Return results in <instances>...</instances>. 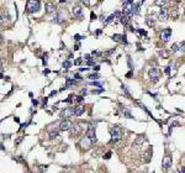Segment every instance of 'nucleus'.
<instances>
[{
    "label": "nucleus",
    "mask_w": 185,
    "mask_h": 173,
    "mask_svg": "<svg viewBox=\"0 0 185 173\" xmlns=\"http://www.w3.org/2000/svg\"><path fill=\"white\" fill-rule=\"evenodd\" d=\"M58 136V132L57 131H51L50 132V137L51 139H54V137H57Z\"/></svg>",
    "instance_id": "obj_30"
},
{
    "label": "nucleus",
    "mask_w": 185,
    "mask_h": 173,
    "mask_svg": "<svg viewBox=\"0 0 185 173\" xmlns=\"http://www.w3.org/2000/svg\"><path fill=\"white\" fill-rule=\"evenodd\" d=\"M91 84H93V85H96V87H101V84H100V83H98V82H93Z\"/></svg>",
    "instance_id": "obj_37"
},
{
    "label": "nucleus",
    "mask_w": 185,
    "mask_h": 173,
    "mask_svg": "<svg viewBox=\"0 0 185 173\" xmlns=\"http://www.w3.org/2000/svg\"><path fill=\"white\" fill-rule=\"evenodd\" d=\"M146 22L149 27H153V26L156 25V19H154V16H148L146 19Z\"/></svg>",
    "instance_id": "obj_18"
},
{
    "label": "nucleus",
    "mask_w": 185,
    "mask_h": 173,
    "mask_svg": "<svg viewBox=\"0 0 185 173\" xmlns=\"http://www.w3.org/2000/svg\"><path fill=\"white\" fill-rule=\"evenodd\" d=\"M72 125H73V124L70 123L68 119H66V120L61 121V124H59V129H61L62 131H68V130H70Z\"/></svg>",
    "instance_id": "obj_8"
},
{
    "label": "nucleus",
    "mask_w": 185,
    "mask_h": 173,
    "mask_svg": "<svg viewBox=\"0 0 185 173\" xmlns=\"http://www.w3.org/2000/svg\"><path fill=\"white\" fill-rule=\"evenodd\" d=\"M39 9V1L37 0H28L27 4H26V11L32 14V12H36Z\"/></svg>",
    "instance_id": "obj_2"
},
{
    "label": "nucleus",
    "mask_w": 185,
    "mask_h": 173,
    "mask_svg": "<svg viewBox=\"0 0 185 173\" xmlns=\"http://www.w3.org/2000/svg\"><path fill=\"white\" fill-rule=\"evenodd\" d=\"M69 132H70L72 136H78V135H80V132H82L80 125H79V124H73L72 127H70V130H69Z\"/></svg>",
    "instance_id": "obj_6"
},
{
    "label": "nucleus",
    "mask_w": 185,
    "mask_h": 173,
    "mask_svg": "<svg viewBox=\"0 0 185 173\" xmlns=\"http://www.w3.org/2000/svg\"><path fill=\"white\" fill-rule=\"evenodd\" d=\"M63 117H70L73 116V115H75V108H68V109H66L64 111H63Z\"/></svg>",
    "instance_id": "obj_15"
},
{
    "label": "nucleus",
    "mask_w": 185,
    "mask_h": 173,
    "mask_svg": "<svg viewBox=\"0 0 185 173\" xmlns=\"http://www.w3.org/2000/svg\"><path fill=\"white\" fill-rule=\"evenodd\" d=\"M154 4H156V5H159V6H162V9H163V6L168 5L169 3H168V1H160V0H157V1H154Z\"/></svg>",
    "instance_id": "obj_22"
},
{
    "label": "nucleus",
    "mask_w": 185,
    "mask_h": 173,
    "mask_svg": "<svg viewBox=\"0 0 185 173\" xmlns=\"http://www.w3.org/2000/svg\"><path fill=\"white\" fill-rule=\"evenodd\" d=\"M159 55H160L162 57H164V58H168V57H169V53H168V52H167L165 50L160 51V52H159Z\"/></svg>",
    "instance_id": "obj_27"
},
{
    "label": "nucleus",
    "mask_w": 185,
    "mask_h": 173,
    "mask_svg": "<svg viewBox=\"0 0 185 173\" xmlns=\"http://www.w3.org/2000/svg\"><path fill=\"white\" fill-rule=\"evenodd\" d=\"M179 47H181V45H180V43H174V45L172 46V52H173V53H176V52L180 50Z\"/></svg>",
    "instance_id": "obj_21"
},
{
    "label": "nucleus",
    "mask_w": 185,
    "mask_h": 173,
    "mask_svg": "<svg viewBox=\"0 0 185 173\" xmlns=\"http://www.w3.org/2000/svg\"><path fill=\"white\" fill-rule=\"evenodd\" d=\"M168 14L170 17L176 19V17H178V7H172L170 10H168Z\"/></svg>",
    "instance_id": "obj_17"
},
{
    "label": "nucleus",
    "mask_w": 185,
    "mask_h": 173,
    "mask_svg": "<svg viewBox=\"0 0 185 173\" xmlns=\"http://www.w3.org/2000/svg\"><path fill=\"white\" fill-rule=\"evenodd\" d=\"M181 52H185V42H183V43H181Z\"/></svg>",
    "instance_id": "obj_35"
},
{
    "label": "nucleus",
    "mask_w": 185,
    "mask_h": 173,
    "mask_svg": "<svg viewBox=\"0 0 185 173\" xmlns=\"http://www.w3.org/2000/svg\"><path fill=\"white\" fill-rule=\"evenodd\" d=\"M74 101H75V103H82V101H84V98H83L82 95H78V96H75Z\"/></svg>",
    "instance_id": "obj_28"
},
{
    "label": "nucleus",
    "mask_w": 185,
    "mask_h": 173,
    "mask_svg": "<svg viewBox=\"0 0 185 173\" xmlns=\"http://www.w3.org/2000/svg\"><path fill=\"white\" fill-rule=\"evenodd\" d=\"M181 172H183V173H185V167L183 168V169H181Z\"/></svg>",
    "instance_id": "obj_47"
},
{
    "label": "nucleus",
    "mask_w": 185,
    "mask_h": 173,
    "mask_svg": "<svg viewBox=\"0 0 185 173\" xmlns=\"http://www.w3.org/2000/svg\"><path fill=\"white\" fill-rule=\"evenodd\" d=\"M47 100H48V98H45V99L42 100V103H43V104H47Z\"/></svg>",
    "instance_id": "obj_41"
},
{
    "label": "nucleus",
    "mask_w": 185,
    "mask_h": 173,
    "mask_svg": "<svg viewBox=\"0 0 185 173\" xmlns=\"http://www.w3.org/2000/svg\"><path fill=\"white\" fill-rule=\"evenodd\" d=\"M159 71H158L157 68H152L151 71H149V78L152 79V82L153 83H156L158 82V79H159Z\"/></svg>",
    "instance_id": "obj_5"
},
{
    "label": "nucleus",
    "mask_w": 185,
    "mask_h": 173,
    "mask_svg": "<svg viewBox=\"0 0 185 173\" xmlns=\"http://www.w3.org/2000/svg\"><path fill=\"white\" fill-rule=\"evenodd\" d=\"M89 79H91V80H96V79L99 78V76L98 74H90L89 77H88Z\"/></svg>",
    "instance_id": "obj_31"
},
{
    "label": "nucleus",
    "mask_w": 185,
    "mask_h": 173,
    "mask_svg": "<svg viewBox=\"0 0 185 173\" xmlns=\"http://www.w3.org/2000/svg\"><path fill=\"white\" fill-rule=\"evenodd\" d=\"M72 14H73L75 17H78V19H83L84 17V14H83V9L80 7V6H74L73 9H72Z\"/></svg>",
    "instance_id": "obj_7"
},
{
    "label": "nucleus",
    "mask_w": 185,
    "mask_h": 173,
    "mask_svg": "<svg viewBox=\"0 0 185 173\" xmlns=\"http://www.w3.org/2000/svg\"><path fill=\"white\" fill-rule=\"evenodd\" d=\"M170 36H172V30H170V28H165V30H163L162 35H160V37H162V41H164V42L169 41Z\"/></svg>",
    "instance_id": "obj_13"
},
{
    "label": "nucleus",
    "mask_w": 185,
    "mask_h": 173,
    "mask_svg": "<svg viewBox=\"0 0 185 173\" xmlns=\"http://www.w3.org/2000/svg\"><path fill=\"white\" fill-rule=\"evenodd\" d=\"M86 136L89 137L93 142L96 140V135H95V126H89V129H88V132H86Z\"/></svg>",
    "instance_id": "obj_11"
},
{
    "label": "nucleus",
    "mask_w": 185,
    "mask_h": 173,
    "mask_svg": "<svg viewBox=\"0 0 185 173\" xmlns=\"http://www.w3.org/2000/svg\"><path fill=\"white\" fill-rule=\"evenodd\" d=\"M80 62H82V58H79V59H77V61L74 62V64H80Z\"/></svg>",
    "instance_id": "obj_38"
},
{
    "label": "nucleus",
    "mask_w": 185,
    "mask_h": 173,
    "mask_svg": "<svg viewBox=\"0 0 185 173\" xmlns=\"http://www.w3.org/2000/svg\"><path fill=\"white\" fill-rule=\"evenodd\" d=\"M43 64H47V58L46 57H43Z\"/></svg>",
    "instance_id": "obj_43"
},
{
    "label": "nucleus",
    "mask_w": 185,
    "mask_h": 173,
    "mask_svg": "<svg viewBox=\"0 0 185 173\" xmlns=\"http://www.w3.org/2000/svg\"><path fill=\"white\" fill-rule=\"evenodd\" d=\"M144 141H146V139H144V137H142V136H140L138 139H136L135 144L136 145H138V144H142V142H144Z\"/></svg>",
    "instance_id": "obj_25"
},
{
    "label": "nucleus",
    "mask_w": 185,
    "mask_h": 173,
    "mask_svg": "<svg viewBox=\"0 0 185 173\" xmlns=\"http://www.w3.org/2000/svg\"><path fill=\"white\" fill-rule=\"evenodd\" d=\"M111 142H117L118 140L122 139V129L118 126H114V129H111Z\"/></svg>",
    "instance_id": "obj_1"
},
{
    "label": "nucleus",
    "mask_w": 185,
    "mask_h": 173,
    "mask_svg": "<svg viewBox=\"0 0 185 173\" xmlns=\"http://www.w3.org/2000/svg\"><path fill=\"white\" fill-rule=\"evenodd\" d=\"M84 112V108L83 106H77L75 108V116H80Z\"/></svg>",
    "instance_id": "obj_20"
},
{
    "label": "nucleus",
    "mask_w": 185,
    "mask_h": 173,
    "mask_svg": "<svg viewBox=\"0 0 185 173\" xmlns=\"http://www.w3.org/2000/svg\"><path fill=\"white\" fill-rule=\"evenodd\" d=\"M46 12H47V14H53V12H54V14H57L54 3H51V1L46 3Z\"/></svg>",
    "instance_id": "obj_14"
},
{
    "label": "nucleus",
    "mask_w": 185,
    "mask_h": 173,
    "mask_svg": "<svg viewBox=\"0 0 185 173\" xmlns=\"http://www.w3.org/2000/svg\"><path fill=\"white\" fill-rule=\"evenodd\" d=\"M122 37H123L122 35L115 34L114 36H112V40H114V41H116V42H118V41H121V39H122Z\"/></svg>",
    "instance_id": "obj_23"
},
{
    "label": "nucleus",
    "mask_w": 185,
    "mask_h": 173,
    "mask_svg": "<svg viewBox=\"0 0 185 173\" xmlns=\"http://www.w3.org/2000/svg\"><path fill=\"white\" fill-rule=\"evenodd\" d=\"M132 11H133V1H132V0H127V1H125V3H123L122 14L130 17L131 15H132Z\"/></svg>",
    "instance_id": "obj_3"
},
{
    "label": "nucleus",
    "mask_w": 185,
    "mask_h": 173,
    "mask_svg": "<svg viewBox=\"0 0 185 173\" xmlns=\"http://www.w3.org/2000/svg\"><path fill=\"white\" fill-rule=\"evenodd\" d=\"M94 69H95V71H99V69H100V67H99V66H95V67H94Z\"/></svg>",
    "instance_id": "obj_46"
},
{
    "label": "nucleus",
    "mask_w": 185,
    "mask_h": 173,
    "mask_svg": "<svg viewBox=\"0 0 185 173\" xmlns=\"http://www.w3.org/2000/svg\"><path fill=\"white\" fill-rule=\"evenodd\" d=\"M82 94H86V89H85V88L82 90Z\"/></svg>",
    "instance_id": "obj_45"
},
{
    "label": "nucleus",
    "mask_w": 185,
    "mask_h": 173,
    "mask_svg": "<svg viewBox=\"0 0 185 173\" xmlns=\"http://www.w3.org/2000/svg\"><path fill=\"white\" fill-rule=\"evenodd\" d=\"M91 144H93V141H91L88 136H85L84 139L80 140V147H82L83 150H88L89 147H91Z\"/></svg>",
    "instance_id": "obj_4"
},
{
    "label": "nucleus",
    "mask_w": 185,
    "mask_h": 173,
    "mask_svg": "<svg viewBox=\"0 0 185 173\" xmlns=\"http://www.w3.org/2000/svg\"><path fill=\"white\" fill-rule=\"evenodd\" d=\"M174 173H181V172H180V171H175V172H174Z\"/></svg>",
    "instance_id": "obj_48"
},
{
    "label": "nucleus",
    "mask_w": 185,
    "mask_h": 173,
    "mask_svg": "<svg viewBox=\"0 0 185 173\" xmlns=\"http://www.w3.org/2000/svg\"><path fill=\"white\" fill-rule=\"evenodd\" d=\"M162 166H163L162 168L164 169V171H168L169 168L172 167V158H170V156H165L164 158H163Z\"/></svg>",
    "instance_id": "obj_10"
},
{
    "label": "nucleus",
    "mask_w": 185,
    "mask_h": 173,
    "mask_svg": "<svg viewBox=\"0 0 185 173\" xmlns=\"http://www.w3.org/2000/svg\"><path fill=\"white\" fill-rule=\"evenodd\" d=\"M70 66H72V62L70 61H66L64 63H63V68H64V69H69Z\"/></svg>",
    "instance_id": "obj_24"
},
{
    "label": "nucleus",
    "mask_w": 185,
    "mask_h": 173,
    "mask_svg": "<svg viewBox=\"0 0 185 173\" xmlns=\"http://www.w3.org/2000/svg\"><path fill=\"white\" fill-rule=\"evenodd\" d=\"M57 92H51V96H53V95H56Z\"/></svg>",
    "instance_id": "obj_44"
},
{
    "label": "nucleus",
    "mask_w": 185,
    "mask_h": 173,
    "mask_svg": "<svg viewBox=\"0 0 185 173\" xmlns=\"http://www.w3.org/2000/svg\"><path fill=\"white\" fill-rule=\"evenodd\" d=\"M94 63H95L94 59H89V61H88V66H94Z\"/></svg>",
    "instance_id": "obj_33"
},
{
    "label": "nucleus",
    "mask_w": 185,
    "mask_h": 173,
    "mask_svg": "<svg viewBox=\"0 0 185 173\" xmlns=\"http://www.w3.org/2000/svg\"><path fill=\"white\" fill-rule=\"evenodd\" d=\"M90 16H91V20H95L96 19V15L94 14V12H91V15H90Z\"/></svg>",
    "instance_id": "obj_36"
},
{
    "label": "nucleus",
    "mask_w": 185,
    "mask_h": 173,
    "mask_svg": "<svg viewBox=\"0 0 185 173\" xmlns=\"http://www.w3.org/2000/svg\"><path fill=\"white\" fill-rule=\"evenodd\" d=\"M123 115H125V116H127V117H132V115H131V112H130V110L127 109V108H125V109H123Z\"/></svg>",
    "instance_id": "obj_26"
},
{
    "label": "nucleus",
    "mask_w": 185,
    "mask_h": 173,
    "mask_svg": "<svg viewBox=\"0 0 185 173\" xmlns=\"http://www.w3.org/2000/svg\"><path fill=\"white\" fill-rule=\"evenodd\" d=\"M66 19H64V15L63 14H59V12H57V14H54V17H53V21L57 24H61Z\"/></svg>",
    "instance_id": "obj_16"
},
{
    "label": "nucleus",
    "mask_w": 185,
    "mask_h": 173,
    "mask_svg": "<svg viewBox=\"0 0 185 173\" xmlns=\"http://www.w3.org/2000/svg\"><path fill=\"white\" fill-rule=\"evenodd\" d=\"M74 37H75V40H80V35H75Z\"/></svg>",
    "instance_id": "obj_42"
},
{
    "label": "nucleus",
    "mask_w": 185,
    "mask_h": 173,
    "mask_svg": "<svg viewBox=\"0 0 185 173\" xmlns=\"http://www.w3.org/2000/svg\"><path fill=\"white\" fill-rule=\"evenodd\" d=\"M32 104H34V105H37V104H38V101L36 100V99H32Z\"/></svg>",
    "instance_id": "obj_39"
},
{
    "label": "nucleus",
    "mask_w": 185,
    "mask_h": 173,
    "mask_svg": "<svg viewBox=\"0 0 185 173\" xmlns=\"http://www.w3.org/2000/svg\"><path fill=\"white\" fill-rule=\"evenodd\" d=\"M101 92H104V88H100V89H96V90H93V94H99Z\"/></svg>",
    "instance_id": "obj_32"
},
{
    "label": "nucleus",
    "mask_w": 185,
    "mask_h": 173,
    "mask_svg": "<svg viewBox=\"0 0 185 173\" xmlns=\"http://www.w3.org/2000/svg\"><path fill=\"white\" fill-rule=\"evenodd\" d=\"M169 17V14H168V10L167 9H160V11L158 14V19L160 21H167Z\"/></svg>",
    "instance_id": "obj_12"
},
{
    "label": "nucleus",
    "mask_w": 185,
    "mask_h": 173,
    "mask_svg": "<svg viewBox=\"0 0 185 173\" xmlns=\"http://www.w3.org/2000/svg\"><path fill=\"white\" fill-rule=\"evenodd\" d=\"M120 21H121V24H123L125 26H127V25H128V16H126V15L122 14V16L120 17Z\"/></svg>",
    "instance_id": "obj_19"
},
{
    "label": "nucleus",
    "mask_w": 185,
    "mask_h": 173,
    "mask_svg": "<svg viewBox=\"0 0 185 173\" xmlns=\"http://www.w3.org/2000/svg\"><path fill=\"white\" fill-rule=\"evenodd\" d=\"M122 90H123V93L127 95L128 98H131V94L128 93V90H127V87H126V85H122Z\"/></svg>",
    "instance_id": "obj_29"
},
{
    "label": "nucleus",
    "mask_w": 185,
    "mask_h": 173,
    "mask_svg": "<svg viewBox=\"0 0 185 173\" xmlns=\"http://www.w3.org/2000/svg\"><path fill=\"white\" fill-rule=\"evenodd\" d=\"M121 16H122V15H121V12H120V11H115L114 14H112V15H110V16H109L106 20H105V25H109L110 22L115 21L116 19H120Z\"/></svg>",
    "instance_id": "obj_9"
},
{
    "label": "nucleus",
    "mask_w": 185,
    "mask_h": 173,
    "mask_svg": "<svg viewBox=\"0 0 185 173\" xmlns=\"http://www.w3.org/2000/svg\"><path fill=\"white\" fill-rule=\"evenodd\" d=\"M79 71H80V72H85V71H88V68H80V69H79Z\"/></svg>",
    "instance_id": "obj_40"
},
{
    "label": "nucleus",
    "mask_w": 185,
    "mask_h": 173,
    "mask_svg": "<svg viewBox=\"0 0 185 173\" xmlns=\"http://www.w3.org/2000/svg\"><path fill=\"white\" fill-rule=\"evenodd\" d=\"M110 157H111V152H107L106 155H105V156H104V158H105V160H109V158H110Z\"/></svg>",
    "instance_id": "obj_34"
}]
</instances>
